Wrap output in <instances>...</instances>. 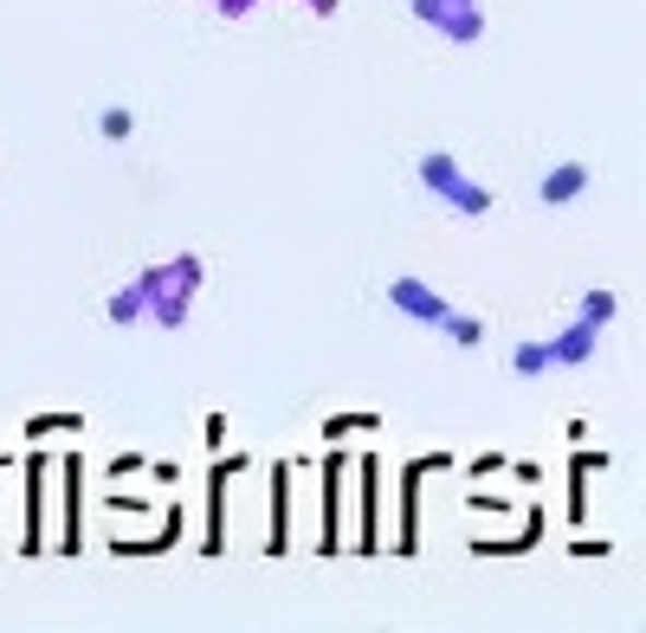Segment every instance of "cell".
Masks as SVG:
<instances>
[{
	"mask_svg": "<svg viewBox=\"0 0 646 633\" xmlns=\"http://www.w3.org/2000/svg\"><path fill=\"white\" fill-rule=\"evenodd\" d=\"M414 175H421V188H427L433 201H446L453 213H492V188H479V181H466L459 175V162L446 155V149H427L421 162H414Z\"/></svg>",
	"mask_w": 646,
	"mask_h": 633,
	"instance_id": "1",
	"label": "cell"
},
{
	"mask_svg": "<svg viewBox=\"0 0 646 633\" xmlns=\"http://www.w3.org/2000/svg\"><path fill=\"white\" fill-rule=\"evenodd\" d=\"M414 13H421L427 26H439V33H453V39H479V33H485L472 0H466V7H453V0H414Z\"/></svg>",
	"mask_w": 646,
	"mask_h": 633,
	"instance_id": "2",
	"label": "cell"
},
{
	"mask_svg": "<svg viewBox=\"0 0 646 633\" xmlns=\"http://www.w3.org/2000/svg\"><path fill=\"white\" fill-rule=\"evenodd\" d=\"M388 304L408 310V317H421V324H439V317H446V297H433L421 279H395L388 284Z\"/></svg>",
	"mask_w": 646,
	"mask_h": 633,
	"instance_id": "3",
	"label": "cell"
},
{
	"mask_svg": "<svg viewBox=\"0 0 646 633\" xmlns=\"http://www.w3.org/2000/svg\"><path fill=\"white\" fill-rule=\"evenodd\" d=\"M543 208H563V201H582L588 195V162H556L550 175H543Z\"/></svg>",
	"mask_w": 646,
	"mask_h": 633,
	"instance_id": "4",
	"label": "cell"
},
{
	"mask_svg": "<svg viewBox=\"0 0 646 633\" xmlns=\"http://www.w3.org/2000/svg\"><path fill=\"white\" fill-rule=\"evenodd\" d=\"M595 343H601V324H588V317H575L569 330L550 343V362H588L595 355Z\"/></svg>",
	"mask_w": 646,
	"mask_h": 633,
	"instance_id": "5",
	"label": "cell"
},
{
	"mask_svg": "<svg viewBox=\"0 0 646 633\" xmlns=\"http://www.w3.org/2000/svg\"><path fill=\"white\" fill-rule=\"evenodd\" d=\"M439 330H446L459 350H479V343H485V324H479V317H459V310H446V317H439Z\"/></svg>",
	"mask_w": 646,
	"mask_h": 633,
	"instance_id": "6",
	"label": "cell"
},
{
	"mask_svg": "<svg viewBox=\"0 0 646 633\" xmlns=\"http://www.w3.org/2000/svg\"><path fill=\"white\" fill-rule=\"evenodd\" d=\"M510 368H517V375H543V368H556V362H550V343H517V350H510Z\"/></svg>",
	"mask_w": 646,
	"mask_h": 633,
	"instance_id": "7",
	"label": "cell"
},
{
	"mask_svg": "<svg viewBox=\"0 0 646 633\" xmlns=\"http://www.w3.org/2000/svg\"><path fill=\"white\" fill-rule=\"evenodd\" d=\"M97 130H104L110 142H130V130H137V110H124V104H110V110L97 117Z\"/></svg>",
	"mask_w": 646,
	"mask_h": 633,
	"instance_id": "8",
	"label": "cell"
},
{
	"mask_svg": "<svg viewBox=\"0 0 646 633\" xmlns=\"http://www.w3.org/2000/svg\"><path fill=\"white\" fill-rule=\"evenodd\" d=\"M614 310H621L614 291H588V297H582V317H588V324H614Z\"/></svg>",
	"mask_w": 646,
	"mask_h": 633,
	"instance_id": "9",
	"label": "cell"
},
{
	"mask_svg": "<svg viewBox=\"0 0 646 633\" xmlns=\"http://www.w3.org/2000/svg\"><path fill=\"white\" fill-rule=\"evenodd\" d=\"M356 426L368 433L375 421H368V414H362V421H356V414H337V421H324V433H330V439H343V433H356Z\"/></svg>",
	"mask_w": 646,
	"mask_h": 633,
	"instance_id": "10",
	"label": "cell"
}]
</instances>
